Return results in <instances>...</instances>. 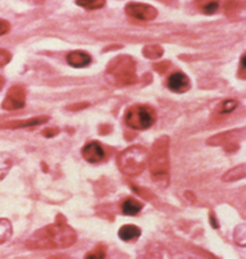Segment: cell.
<instances>
[{"label": "cell", "instance_id": "obj_1", "mask_svg": "<svg viewBox=\"0 0 246 259\" xmlns=\"http://www.w3.org/2000/svg\"><path fill=\"white\" fill-rule=\"evenodd\" d=\"M75 241V231L64 222H57L35 232L26 245L30 249H62L73 245Z\"/></svg>", "mask_w": 246, "mask_h": 259}, {"label": "cell", "instance_id": "obj_2", "mask_svg": "<svg viewBox=\"0 0 246 259\" xmlns=\"http://www.w3.org/2000/svg\"><path fill=\"white\" fill-rule=\"evenodd\" d=\"M149 162L147 150L142 146H130L119 154L118 165L123 174L128 176L140 175Z\"/></svg>", "mask_w": 246, "mask_h": 259}, {"label": "cell", "instance_id": "obj_3", "mask_svg": "<svg viewBox=\"0 0 246 259\" xmlns=\"http://www.w3.org/2000/svg\"><path fill=\"white\" fill-rule=\"evenodd\" d=\"M153 180L162 181L168 180V138H161L153 146V154L149 157ZM166 185V184H164Z\"/></svg>", "mask_w": 246, "mask_h": 259}, {"label": "cell", "instance_id": "obj_4", "mask_svg": "<svg viewBox=\"0 0 246 259\" xmlns=\"http://www.w3.org/2000/svg\"><path fill=\"white\" fill-rule=\"evenodd\" d=\"M108 75L121 85H130L136 81L135 63L128 57H119L109 66Z\"/></svg>", "mask_w": 246, "mask_h": 259}, {"label": "cell", "instance_id": "obj_5", "mask_svg": "<svg viewBox=\"0 0 246 259\" xmlns=\"http://www.w3.org/2000/svg\"><path fill=\"white\" fill-rule=\"evenodd\" d=\"M126 124L133 130H146L155 122V113L144 105H135L126 112Z\"/></svg>", "mask_w": 246, "mask_h": 259}, {"label": "cell", "instance_id": "obj_6", "mask_svg": "<svg viewBox=\"0 0 246 259\" xmlns=\"http://www.w3.org/2000/svg\"><path fill=\"white\" fill-rule=\"evenodd\" d=\"M126 12H127L128 16L141 21L154 20L158 14L157 9H155L154 7L149 6V4L141 3H130L126 7Z\"/></svg>", "mask_w": 246, "mask_h": 259}, {"label": "cell", "instance_id": "obj_7", "mask_svg": "<svg viewBox=\"0 0 246 259\" xmlns=\"http://www.w3.org/2000/svg\"><path fill=\"white\" fill-rule=\"evenodd\" d=\"M25 90L21 86H13L12 89H9L2 107L7 110L20 109L25 105Z\"/></svg>", "mask_w": 246, "mask_h": 259}, {"label": "cell", "instance_id": "obj_8", "mask_svg": "<svg viewBox=\"0 0 246 259\" xmlns=\"http://www.w3.org/2000/svg\"><path fill=\"white\" fill-rule=\"evenodd\" d=\"M82 157L90 163H97L105 158V152L103 149L102 144L97 141H91L86 144L82 149Z\"/></svg>", "mask_w": 246, "mask_h": 259}, {"label": "cell", "instance_id": "obj_9", "mask_svg": "<svg viewBox=\"0 0 246 259\" xmlns=\"http://www.w3.org/2000/svg\"><path fill=\"white\" fill-rule=\"evenodd\" d=\"M167 86L174 93H185L190 89V80L182 72H174L168 77Z\"/></svg>", "mask_w": 246, "mask_h": 259}, {"label": "cell", "instance_id": "obj_10", "mask_svg": "<svg viewBox=\"0 0 246 259\" xmlns=\"http://www.w3.org/2000/svg\"><path fill=\"white\" fill-rule=\"evenodd\" d=\"M49 121V117H35V118L25 119V121H20V119H16V121H7L0 123V128H23V127H35L39 126V124L46 123Z\"/></svg>", "mask_w": 246, "mask_h": 259}, {"label": "cell", "instance_id": "obj_11", "mask_svg": "<svg viewBox=\"0 0 246 259\" xmlns=\"http://www.w3.org/2000/svg\"><path fill=\"white\" fill-rule=\"evenodd\" d=\"M67 62H68L69 66L81 68V67H87L91 63V57L82 50H76V52H71L67 55Z\"/></svg>", "mask_w": 246, "mask_h": 259}, {"label": "cell", "instance_id": "obj_12", "mask_svg": "<svg viewBox=\"0 0 246 259\" xmlns=\"http://www.w3.org/2000/svg\"><path fill=\"white\" fill-rule=\"evenodd\" d=\"M141 235V231L135 225H125L119 229L118 236L121 237L123 241H133V240L138 239Z\"/></svg>", "mask_w": 246, "mask_h": 259}, {"label": "cell", "instance_id": "obj_13", "mask_svg": "<svg viewBox=\"0 0 246 259\" xmlns=\"http://www.w3.org/2000/svg\"><path fill=\"white\" fill-rule=\"evenodd\" d=\"M141 209L142 204L138 200H135V199L128 198L122 203V212L126 215H135Z\"/></svg>", "mask_w": 246, "mask_h": 259}, {"label": "cell", "instance_id": "obj_14", "mask_svg": "<svg viewBox=\"0 0 246 259\" xmlns=\"http://www.w3.org/2000/svg\"><path fill=\"white\" fill-rule=\"evenodd\" d=\"M12 165H13L12 155L7 152H0V181L8 175Z\"/></svg>", "mask_w": 246, "mask_h": 259}, {"label": "cell", "instance_id": "obj_15", "mask_svg": "<svg viewBox=\"0 0 246 259\" xmlns=\"http://www.w3.org/2000/svg\"><path fill=\"white\" fill-rule=\"evenodd\" d=\"M12 224L7 218H0V244L7 243L12 237Z\"/></svg>", "mask_w": 246, "mask_h": 259}, {"label": "cell", "instance_id": "obj_16", "mask_svg": "<svg viewBox=\"0 0 246 259\" xmlns=\"http://www.w3.org/2000/svg\"><path fill=\"white\" fill-rule=\"evenodd\" d=\"M243 177H245V165L241 164L236 167V168L231 169L228 174L224 175L223 180L224 181H232V180H240L243 179Z\"/></svg>", "mask_w": 246, "mask_h": 259}, {"label": "cell", "instance_id": "obj_17", "mask_svg": "<svg viewBox=\"0 0 246 259\" xmlns=\"http://www.w3.org/2000/svg\"><path fill=\"white\" fill-rule=\"evenodd\" d=\"M85 259H105V246L97 245L94 250L86 254Z\"/></svg>", "mask_w": 246, "mask_h": 259}, {"label": "cell", "instance_id": "obj_18", "mask_svg": "<svg viewBox=\"0 0 246 259\" xmlns=\"http://www.w3.org/2000/svg\"><path fill=\"white\" fill-rule=\"evenodd\" d=\"M236 107H237V102H235V100H226V102H223L218 107V112L222 114L230 113V112L236 109Z\"/></svg>", "mask_w": 246, "mask_h": 259}, {"label": "cell", "instance_id": "obj_19", "mask_svg": "<svg viewBox=\"0 0 246 259\" xmlns=\"http://www.w3.org/2000/svg\"><path fill=\"white\" fill-rule=\"evenodd\" d=\"M77 4L78 6L83 7V8L96 9V8H102V7L105 4V2H102V0H94V2L89 0V2H86V0H83V2H77Z\"/></svg>", "mask_w": 246, "mask_h": 259}, {"label": "cell", "instance_id": "obj_20", "mask_svg": "<svg viewBox=\"0 0 246 259\" xmlns=\"http://www.w3.org/2000/svg\"><path fill=\"white\" fill-rule=\"evenodd\" d=\"M11 59H12L11 53L7 52L6 49H0V68L7 66V64L11 62Z\"/></svg>", "mask_w": 246, "mask_h": 259}, {"label": "cell", "instance_id": "obj_21", "mask_svg": "<svg viewBox=\"0 0 246 259\" xmlns=\"http://www.w3.org/2000/svg\"><path fill=\"white\" fill-rule=\"evenodd\" d=\"M218 6L219 4L217 3V2H209V3H207L203 7V12H204L205 14H213L214 12L218 9Z\"/></svg>", "mask_w": 246, "mask_h": 259}, {"label": "cell", "instance_id": "obj_22", "mask_svg": "<svg viewBox=\"0 0 246 259\" xmlns=\"http://www.w3.org/2000/svg\"><path fill=\"white\" fill-rule=\"evenodd\" d=\"M9 30H11V25H9L8 21L0 20V36L8 33Z\"/></svg>", "mask_w": 246, "mask_h": 259}, {"label": "cell", "instance_id": "obj_23", "mask_svg": "<svg viewBox=\"0 0 246 259\" xmlns=\"http://www.w3.org/2000/svg\"><path fill=\"white\" fill-rule=\"evenodd\" d=\"M192 259H216L214 256H212L210 254H207V253H198L195 254V256H192Z\"/></svg>", "mask_w": 246, "mask_h": 259}, {"label": "cell", "instance_id": "obj_24", "mask_svg": "<svg viewBox=\"0 0 246 259\" xmlns=\"http://www.w3.org/2000/svg\"><path fill=\"white\" fill-rule=\"evenodd\" d=\"M56 134H58V130H45L44 131V135L47 136V138H52V136H54Z\"/></svg>", "mask_w": 246, "mask_h": 259}, {"label": "cell", "instance_id": "obj_25", "mask_svg": "<svg viewBox=\"0 0 246 259\" xmlns=\"http://www.w3.org/2000/svg\"><path fill=\"white\" fill-rule=\"evenodd\" d=\"M49 259H68L66 255H62V254H58V255H54Z\"/></svg>", "mask_w": 246, "mask_h": 259}, {"label": "cell", "instance_id": "obj_26", "mask_svg": "<svg viewBox=\"0 0 246 259\" xmlns=\"http://www.w3.org/2000/svg\"><path fill=\"white\" fill-rule=\"evenodd\" d=\"M3 82H4V81H3V78L0 77V89H2V86H3Z\"/></svg>", "mask_w": 246, "mask_h": 259}]
</instances>
